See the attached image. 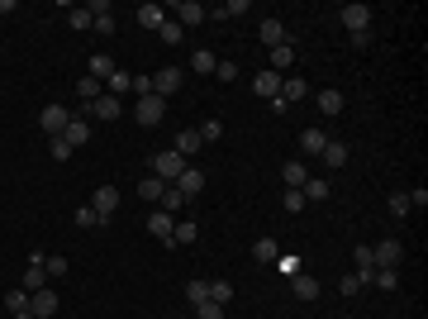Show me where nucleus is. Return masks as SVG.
Returning a JSON list of instances; mask_svg holds the SVG:
<instances>
[{"mask_svg":"<svg viewBox=\"0 0 428 319\" xmlns=\"http://www.w3.org/2000/svg\"><path fill=\"white\" fill-rule=\"evenodd\" d=\"M186 167H190V162L181 158V153H171V148L153 153V177H158V181H167V186H171V181H176V177L186 172Z\"/></svg>","mask_w":428,"mask_h":319,"instance_id":"obj_1","label":"nucleus"},{"mask_svg":"<svg viewBox=\"0 0 428 319\" xmlns=\"http://www.w3.org/2000/svg\"><path fill=\"white\" fill-rule=\"evenodd\" d=\"M134 119L143 124V129H158L162 119H167V101H162V96H143V101L134 105Z\"/></svg>","mask_w":428,"mask_h":319,"instance_id":"obj_2","label":"nucleus"},{"mask_svg":"<svg viewBox=\"0 0 428 319\" xmlns=\"http://www.w3.org/2000/svg\"><path fill=\"white\" fill-rule=\"evenodd\" d=\"M372 5H362V0H352V5H343V10H338V20H343V29H348V34H362V29H372Z\"/></svg>","mask_w":428,"mask_h":319,"instance_id":"obj_3","label":"nucleus"},{"mask_svg":"<svg viewBox=\"0 0 428 319\" xmlns=\"http://www.w3.org/2000/svg\"><path fill=\"white\" fill-rule=\"evenodd\" d=\"M67 119H72V110H67V105H43V110H38V129L48 133V138H57V133L67 129Z\"/></svg>","mask_w":428,"mask_h":319,"instance_id":"obj_4","label":"nucleus"},{"mask_svg":"<svg viewBox=\"0 0 428 319\" xmlns=\"http://www.w3.org/2000/svg\"><path fill=\"white\" fill-rule=\"evenodd\" d=\"M171 10H176V24H181V29H195V24H205V20H210V10H205L200 0H176Z\"/></svg>","mask_w":428,"mask_h":319,"instance_id":"obj_5","label":"nucleus"},{"mask_svg":"<svg viewBox=\"0 0 428 319\" xmlns=\"http://www.w3.org/2000/svg\"><path fill=\"white\" fill-rule=\"evenodd\" d=\"M77 114H86V119H119V114H124V105H119V96H100V101H95V105H81Z\"/></svg>","mask_w":428,"mask_h":319,"instance_id":"obj_6","label":"nucleus"},{"mask_svg":"<svg viewBox=\"0 0 428 319\" xmlns=\"http://www.w3.org/2000/svg\"><path fill=\"white\" fill-rule=\"evenodd\" d=\"M372 262H376V267H400V262H404V243H395V239L372 243Z\"/></svg>","mask_w":428,"mask_h":319,"instance_id":"obj_7","label":"nucleus"},{"mask_svg":"<svg viewBox=\"0 0 428 319\" xmlns=\"http://www.w3.org/2000/svg\"><path fill=\"white\" fill-rule=\"evenodd\" d=\"M181 86H186V72H181V67H162L158 77H153V96L167 101V96H171V91H181Z\"/></svg>","mask_w":428,"mask_h":319,"instance_id":"obj_8","label":"nucleus"},{"mask_svg":"<svg viewBox=\"0 0 428 319\" xmlns=\"http://www.w3.org/2000/svg\"><path fill=\"white\" fill-rule=\"evenodd\" d=\"M62 138H67V148H72V153L86 148V143H91V119H86V114H72V119H67V129H62Z\"/></svg>","mask_w":428,"mask_h":319,"instance_id":"obj_9","label":"nucleus"},{"mask_svg":"<svg viewBox=\"0 0 428 319\" xmlns=\"http://www.w3.org/2000/svg\"><path fill=\"white\" fill-rule=\"evenodd\" d=\"M29 310H33V319H53L57 310H62V300H57V291H48V286H43V291L29 295Z\"/></svg>","mask_w":428,"mask_h":319,"instance_id":"obj_10","label":"nucleus"},{"mask_svg":"<svg viewBox=\"0 0 428 319\" xmlns=\"http://www.w3.org/2000/svg\"><path fill=\"white\" fill-rule=\"evenodd\" d=\"M148 234H153L158 243H167V248H171V234H176V219H171L167 210H153V214H148Z\"/></svg>","mask_w":428,"mask_h":319,"instance_id":"obj_11","label":"nucleus"},{"mask_svg":"<svg viewBox=\"0 0 428 319\" xmlns=\"http://www.w3.org/2000/svg\"><path fill=\"white\" fill-rule=\"evenodd\" d=\"M91 210L100 214V219H114V210H119V191H114V186H95V195H91Z\"/></svg>","mask_w":428,"mask_h":319,"instance_id":"obj_12","label":"nucleus"},{"mask_svg":"<svg viewBox=\"0 0 428 319\" xmlns=\"http://www.w3.org/2000/svg\"><path fill=\"white\" fill-rule=\"evenodd\" d=\"M291 291H295V300H305V305H309V300H319L323 286L309 276V272H295V276H291Z\"/></svg>","mask_w":428,"mask_h":319,"instance_id":"obj_13","label":"nucleus"},{"mask_svg":"<svg viewBox=\"0 0 428 319\" xmlns=\"http://www.w3.org/2000/svg\"><path fill=\"white\" fill-rule=\"evenodd\" d=\"M267 57H271V72H276V77H286V72L295 67V43L286 38V43H276V48H271Z\"/></svg>","mask_w":428,"mask_h":319,"instance_id":"obj_14","label":"nucleus"},{"mask_svg":"<svg viewBox=\"0 0 428 319\" xmlns=\"http://www.w3.org/2000/svg\"><path fill=\"white\" fill-rule=\"evenodd\" d=\"M252 91H257L262 101H276V96H281V77H276L271 67H262V72L252 77Z\"/></svg>","mask_w":428,"mask_h":319,"instance_id":"obj_15","label":"nucleus"},{"mask_svg":"<svg viewBox=\"0 0 428 319\" xmlns=\"http://www.w3.org/2000/svg\"><path fill=\"white\" fill-rule=\"evenodd\" d=\"M171 186H176V191H181V195L190 200V195H200V191H205V172H200V167H186V172H181Z\"/></svg>","mask_w":428,"mask_h":319,"instance_id":"obj_16","label":"nucleus"},{"mask_svg":"<svg viewBox=\"0 0 428 319\" xmlns=\"http://www.w3.org/2000/svg\"><path fill=\"white\" fill-rule=\"evenodd\" d=\"M200 148H205V143H200V129H181V133H176V143H171V153H181L186 162L195 158Z\"/></svg>","mask_w":428,"mask_h":319,"instance_id":"obj_17","label":"nucleus"},{"mask_svg":"<svg viewBox=\"0 0 428 319\" xmlns=\"http://www.w3.org/2000/svg\"><path fill=\"white\" fill-rule=\"evenodd\" d=\"M257 38H262V48H276V43H286V38H291V34H286V24H281V20H262V29H257Z\"/></svg>","mask_w":428,"mask_h":319,"instance_id":"obj_18","label":"nucleus"},{"mask_svg":"<svg viewBox=\"0 0 428 319\" xmlns=\"http://www.w3.org/2000/svg\"><path fill=\"white\" fill-rule=\"evenodd\" d=\"M252 10V0H224V5H214L210 20H219V24H229V20H238V15H247Z\"/></svg>","mask_w":428,"mask_h":319,"instance_id":"obj_19","label":"nucleus"},{"mask_svg":"<svg viewBox=\"0 0 428 319\" xmlns=\"http://www.w3.org/2000/svg\"><path fill=\"white\" fill-rule=\"evenodd\" d=\"M138 24H143V29H153V34H158V29L167 24V5H138Z\"/></svg>","mask_w":428,"mask_h":319,"instance_id":"obj_20","label":"nucleus"},{"mask_svg":"<svg viewBox=\"0 0 428 319\" xmlns=\"http://www.w3.org/2000/svg\"><path fill=\"white\" fill-rule=\"evenodd\" d=\"M281 181H286V191H300L309 181V167H305V162H286V167H281Z\"/></svg>","mask_w":428,"mask_h":319,"instance_id":"obj_21","label":"nucleus"},{"mask_svg":"<svg viewBox=\"0 0 428 319\" xmlns=\"http://www.w3.org/2000/svg\"><path fill=\"white\" fill-rule=\"evenodd\" d=\"M300 148H305L309 158H319L323 148H328V133L323 129H300Z\"/></svg>","mask_w":428,"mask_h":319,"instance_id":"obj_22","label":"nucleus"},{"mask_svg":"<svg viewBox=\"0 0 428 319\" xmlns=\"http://www.w3.org/2000/svg\"><path fill=\"white\" fill-rule=\"evenodd\" d=\"M5 310H10L15 319H20V315H33V310H29V291H24V286H10V291H5Z\"/></svg>","mask_w":428,"mask_h":319,"instance_id":"obj_23","label":"nucleus"},{"mask_svg":"<svg viewBox=\"0 0 428 319\" xmlns=\"http://www.w3.org/2000/svg\"><path fill=\"white\" fill-rule=\"evenodd\" d=\"M86 77H95L100 86H105V81L114 77V57L109 53H91V72H86Z\"/></svg>","mask_w":428,"mask_h":319,"instance_id":"obj_24","label":"nucleus"},{"mask_svg":"<svg viewBox=\"0 0 428 319\" xmlns=\"http://www.w3.org/2000/svg\"><path fill=\"white\" fill-rule=\"evenodd\" d=\"M314 101H319V114H328V119L343 114V91H319Z\"/></svg>","mask_w":428,"mask_h":319,"instance_id":"obj_25","label":"nucleus"},{"mask_svg":"<svg viewBox=\"0 0 428 319\" xmlns=\"http://www.w3.org/2000/svg\"><path fill=\"white\" fill-rule=\"evenodd\" d=\"M276 258H281V243H276V239H257V243H252V262L267 267V262H276Z\"/></svg>","mask_w":428,"mask_h":319,"instance_id":"obj_26","label":"nucleus"},{"mask_svg":"<svg viewBox=\"0 0 428 319\" xmlns=\"http://www.w3.org/2000/svg\"><path fill=\"white\" fill-rule=\"evenodd\" d=\"M305 91H309V86H305V77H281V101H286V105L305 101Z\"/></svg>","mask_w":428,"mask_h":319,"instance_id":"obj_27","label":"nucleus"},{"mask_svg":"<svg viewBox=\"0 0 428 319\" xmlns=\"http://www.w3.org/2000/svg\"><path fill=\"white\" fill-rule=\"evenodd\" d=\"M77 96H81V105H95V101L105 96V86H100L95 77H81V81H77Z\"/></svg>","mask_w":428,"mask_h":319,"instance_id":"obj_28","label":"nucleus"},{"mask_svg":"<svg viewBox=\"0 0 428 319\" xmlns=\"http://www.w3.org/2000/svg\"><path fill=\"white\" fill-rule=\"evenodd\" d=\"M372 286H381V291H400V267H376Z\"/></svg>","mask_w":428,"mask_h":319,"instance_id":"obj_29","label":"nucleus"},{"mask_svg":"<svg viewBox=\"0 0 428 319\" xmlns=\"http://www.w3.org/2000/svg\"><path fill=\"white\" fill-rule=\"evenodd\" d=\"M214 67H219V57L210 48H200V53H190V72H200V77H214Z\"/></svg>","mask_w":428,"mask_h":319,"instance_id":"obj_30","label":"nucleus"},{"mask_svg":"<svg viewBox=\"0 0 428 319\" xmlns=\"http://www.w3.org/2000/svg\"><path fill=\"white\" fill-rule=\"evenodd\" d=\"M138 195H143L148 205H158L162 195H167V181H158V177H143V181H138Z\"/></svg>","mask_w":428,"mask_h":319,"instance_id":"obj_31","label":"nucleus"},{"mask_svg":"<svg viewBox=\"0 0 428 319\" xmlns=\"http://www.w3.org/2000/svg\"><path fill=\"white\" fill-rule=\"evenodd\" d=\"M328 181H323V177H309V181H305V186H300V195H305V200H314V205H319V200H328Z\"/></svg>","mask_w":428,"mask_h":319,"instance_id":"obj_32","label":"nucleus"},{"mask_svg":"<svg viewBox=\"0 0 428 319\" xmlns=\"http://www.w3.org/2000/svg\"><path fill=\"white\" fill-rule=\"evenodd\" d=\"M158 210H167V214H171V219H176V214L186 210V195H181V191H176V186H167V195H162V200H158Z\"/></svg>","mask_w":428,"mask_h":319,"instance_id":"obj_33","label":"nucleus"},{"mask_svg":"<svg viewBox=\"0 0 428 319\" xmlns=\"http://www.w3.org/2000/svg\"><path fill=\"white\" fill-rule=\"evenodd\" d=\"M195 239H200L195 219H176V234H171V248H181V243H195Z\"/></svg>","mask_w":428,"mask_h":319,"instance_id":"obj_34","label":"nucleus"},{"mask_svg":"<svg viewBox=\"0 0 428 319\" xmlns=\"http://www.w3.org/2000/svg\"><path fill=\"white\" fill-rule=\"evenodd\" d=\"M158 38H162V43H167V48H176V43H181V38H186V29L176 24V20H167V24L158 29Z\"/></svg>","mask_w":428,"mask_h":319,"instance_id":"obj_35","label":"nucleus"},{"mask_svg":"<svg viewBox=\"0 0 428 319\" xmlns=\"http://www.w3.org/2000/svg\"><path fill=\"white\" fill-rule=\"evenodd\" d=\"M319 158L328 162V167H343V162H348V143H333V138H328V148H323Z\"/></svg>","mask_w":428,"mask_h":319,"instance_id":"obj_36","label":"nucleus"},{"mask_svg":"<svg viewBox=\"0 0 428 319\" xmlns=\"http://www.w3.org/2000/svg\"><path fill=\"white\" fill-rule=\"evenodd\" d=\"M186 300H190V310L205 305V300H210V281H186Z\"/></svg>","mask_w":428,"mask_h":319,"instance_id":"obj_37","label":"nucleus"},{"mask_svg":"<svg viewBox=\"0 0 428 319\" xmlns=\"http://www.w3.org/2000/svg\"><path fill=\"white\" fill-rule=\"evenodd\" d=\"M67 24L77 29V34H86V29L95 24V20H91V15H86V5H72V10H67Z\"/></svg>","mask_w":428,"mask_h":319,"instance_id":"obj_38","label":"nucleus"},{"mask_svg":"<svg viewBox=\"0 0 428 319\" xmlns=\"http://www.w3.org/2000/svg\"><path fill=\"white\" fill-rule=\"evenodd\" d=\"M100 224H109V219H100L91 205H77V229H100Z\"/></svg>","mask_w":428,"mask_h":319,"instance_id":"obj_39","label":"nucleus"},{"mask_svg":"<svg viewBox=\"0 0 428 319\" xmlns=\"http://www.w3.org/2000/svg\"><path fill=\"white\" fill-rule=\"evenodd\" d=\"M129 86H134V77H129L124 67H114V77L105 81V91H109V96H119V91H129Z\"/></svg>","mask_w":428,"mask_h":319,"instance_id":"obj_40","label":"nucleus"},{"mask_svg":"<svg viewBox=\"0 0 428 319\" xmlns=\"http://www.w3.org/2000/svg\"><path fill=\"white\" fill-rule=\"evenodd\" d=\"M210 300L214 305H229L234 300V281H210Z\"/></svg>","mask_w":428,"mask_h":319,"instance_id":"obj_41","label":"nucleus"},{"mask_svg":"<svg viewBox=\"0 0 428 319\" xmlns=\"http://www.w3.org/2000/svg\"><path fill=\"white\" fill-rule=\"evenodd\" d=\"M224 138V119H205L200 124V143H219Z\"/></svg>","mask_w":428,"mask_h":319,"instance_id":"obj_42","label":"nucleus"},{"mask_svg":"<svg viewBox=\"0 0 428 319\" xmlns=\"http://www.w3.org/2000/svg\"><path fill=\"white\" fill-rule=\"evenodd\" d=\"M385 205H390V214H395V219H404V214H409V195H404V191H395Z\"/></svg>","mask_w":428,"mask_h":319,"instance_id":"obj_43","label":"nucleus"},{"mask_svg":"<svg viewBox=\"0 0 428 319\" xmlns=\"http://www.w3.org/2000/svg\"><path fill=\"white\" fill-rule=\"evenodd\" d=\"M214 77L224 81V86H234V81H238V62H219V67H214Z\"/></svg>","mask_w":428,"mask_h":319,"instance_id":"obj_44","label":"nucleus"},{"mask_svg":"<svg viewBox=\"0 0 428 319\" xmlns=\"http://www.w3.org/2000/svg\"><path fill=\"white\" fill-rule=\"evenodd\" d=\"M48 153H53L57 162H67V158H72V148H67V138H62V133H57V138H48Z\"/></svg>","mask_w":428,"mask_h":319,"instance_id":"obj_45","label":"nucleus"},{"mask_svg":"<svg viewBox=\"0 0 428 319\" xmlns=\"http://www.w3.org/2000/svg\"><path fill=\"white\" fill-rule=\"evenodd\" d=\"M195 319H224V305L205 300V305H195Z\"/></svg>","mask_w":428,"mask_h":319,"instance_id":"obj_46","label":"nucleus"},{"mask_svg":"<svg viewBox=\"0 0 428 319\" xmlns=\"http://www.w3.org/2000/svg\"><path fill=\"white\" fill-rule=\"evenodd\" d=\"M91 29H95L100 38H114V29H119V24H114V15H100V20H95Z\"/></svg>","mask_w":428,"mask_h":319,"instance_id":"obj_47","label":"nucleus"},{"mask_svg":"<svg viewBox=\"0 0 428 319\" xmlns=\"http://www.w3.org/2000/svg\"><path fill=\"white\" fill-rule=\"evenodd\" d=\"M409 195V210H424L428 205V186H414V191H404Z\"/></svg>","mask_w":428,"mask_h":319,"instance_id":"obj_48","label":"nucleus"},{"mask_svg":"<svg viewBox=\"0 0 428 319\" xmlns=\"http://www.w3.org/2000/svg\"><path fill=\"white\" fill-rule=\"evenodd\" d=\"M281 205H286L291 214H300V210H305V195H300V191H286V195H281Z\"/></svg>","mask_w":428,"mask_h":319,"instance_id":"obj_49","label":"nucleus"},{"mask_svg":"<svg viewBox=\"0 0 428 319\" xmlns=\"http://www.w3.org/2000/svg\"><path fill=\"white\" fill-rule=\"evenodd\" d=\"M43 272L48 276H67V258H43Z\"/></svg>","mask_w":428,"mask_h":319,"instance_id":"obj_50","label":"nucleus"},{"mask_svg":"<svg viewBox=\"0 0 428 319\" xmlns=\"http://www.w3.org/2000/svg\"><path fill=\"white\" fill-rule=\"evenodd\" d=\"M276 267H281L286 276H295V272H300V258H295V253H281V258H276Z\"/></svg>","mask_w":428,"mask_h":319,"instance_id":"obj_51","label":"nucleus"},{"mask_svg":"<svg viewBox=\"0 0 428 319\" xmlns=\"http://www.w3.org/2000/svg\"><path fill=\"white\" fill-rule=\"evenodd\" d=\"M129 91H134L138 101H143V96H153V77H134V86H129Z\"/></svg>","mask_w":428,"mask_h":319,"instance_id":"obj_52","label":"nucleus"},{"mask_svg":"<svg viewBox=\"0 0 428 319\" xmlns=\"http://www.w3.org/2000/svg\"><path fill=\"white\" fill-rule=\"evenodd\" d=\"M348 38H352V48H372V43H376L372 29H362V34H348Z\"/></svg>","mask_w":428,"mask_h":319,"instance_id":"obj_53","label":"nucleus"},{"mask_svg":"<svg viewBox=\"0 0 428 319\" xmlns=\"http://www.w3.org/2000/svg\"><path fill=\"white\" fill-rule=\"evenodd\" d=\"M338 291H343V295H357V291H362V281H357V272H352V276H343V281H338Z\"/></svg>","mask_w":428,"mask_h":319,"instance_id":"obj_54","label":"nucleus"}]
</instances>
